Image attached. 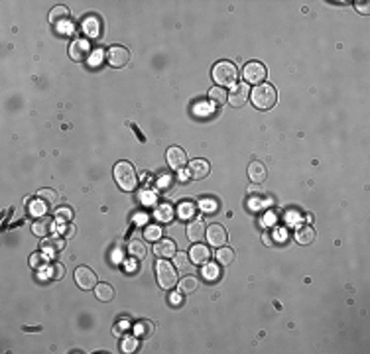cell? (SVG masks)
<instances>
[{"label":"cell","instance_id":"1f68e13d","mask_svg":"<svg viewBox=\"0 0 370 354\" xmlns=\"http://www.w3.org/2000/svg\"><path fill=\"white\" fill-rule=\"evenodd\" d=\"M144 238L146 240H159L161 238V228L158 226V224H148L146 228H144Z\"/></svg>","mask_w":370,"mask_h":354},{"label":"cell","instance_id":"d590c367","mask_svg":"<svg viewBox=\"0 0 370 354\" xmlns=\"http://www.w3.org/2000/svg\"><path fill=\"white\" fill-rule=\"evenodd\" d=\"M46 211H48V205H46L44 201H34V203H32V213H34V215L44 217Z\"/></svg>","mask_w":370,"mask_h":354},{"label":"cell","instance_id":"2e32d148","mask_svg":"<svg viewBox=\"0 0 370 354\" xmlns=\"http://www.w3.org/2000/svg\"><path fill=\"white\" fill-rule=\"evenodd\" d=\"M63 248H65V238H63V236H52V238H44V240H42V250H44V254L53 256V254H57V252L63 250Z\"/></svg>","mask_w":370,"mask_h":354},{"label":"cell","instance_id":"4dcf8cb0","mask_svg":"<svg viewBox=\"0 0 370 354\" xmlns=\"http://www.w3.org/2000/svg\"><path fill=\"white\" fill-rule=\"evenodd\" d=\"M128 250H130V256L136 258V260H142V258L146 256V246H144V242H140V240H132L130 246H128Z\"/></svg>","mask_w":370,"mask_h":354},{"label":"cell","instance_id":"d6a6232c","mask_svg":"<svg viewBox=\"0 0 370 354\" xmlns=\"http://www.w3.org/2000/svg\"><path fill=\"white\" fill-rule=\"evenodd\" d=\"M203 277L205 279H209V281H213V279H217L219 277V267H217V264H205V267H203Z\"/></svg>","mask_w":370,"mask_h":354},{"label":"cell","instance_id":"52a82bcc","mask_svg":"<svg viewBox=\"0 0 370 354\" xmlns=\"http://www.w3.org/2000/svg\"><path fill=\"white\" fill-rule=\"evenodd\" d=\"M128 59H130V51L122 45H112L106 51V61L110 67H124L128 63Z\"/></svg>","mask_w":370,"mask_h":354},{"label":"cell","instance_id":"484cf974","mask_svg":"<svg viewBox=\"0 0 370 354\" xmlns=\"http://www.w3.org/2000/svg\"><path fill=\"white\" fill-rule=\"evenodd\" d=\"M120 351L126 354H132L138 351V337L136 335H126L120 343Z\"/></svg>","mask_w":370,"mask_h":354},{"label":"cell","instance_id":"ba28073f","mask_svg":"<svg viewBox=\"0 0 370 354\" xmlns=\"http://www.w3.org/2000/svg\"><path fill=\"white\" fill-rule=\"evenodd\" d=\"M165 160H167V166H169L171 170L179 172V170H183L185 164H187V154H185L183 148H179V146H171V148L165 152Z\"/></svg>","mask_w":370,"mask_h":354},{"label":"cell","instance_id":"f1b7e54d","mask_svg":"<svg viewBox=\"0 0 370 354\" xmlns=\"http://www.w3.org/2000/svg\"><path fill=\"white\" fill-rule=\"evenodd\" d=\"M209 98H211L215 104H224V102H228V92L222 87H213L209 90Z\"/></svg>","mask_w":370,"mask_h":354},{"label":"cell","instance_id":"d4e9b609","mask_svg":"<svg viewBox=\"0 0 370 354\" xmlns=\"http://www.w3.org/2000/svg\"><path fill=\"white\" fill-rule=\"evenodd\" d=\"M69 18V8L67 6H55V8H52V12H50V22L52 24H61V22H65Z\"/></svg>","mask_w":370,"mask_h":354},{"label":"cell","instance_id":"277c9868","mask_svg":"<svg viewBox=\"0 0 370 354\" xmlns=\"http://www.w3.org/2000/svg\"><path fill=\"white\" fill-rule=\"evenodd\" d=\"M156 277H158L159 287L171 289V287L177 285V267L171 264V262H167L165 258H161L156 264Z\"/></svg>","mask_w":370,"mask_h":354},{"label":"cell","instance_id":"60d3db41","mask_svg":"<svg viewBox=\"0 0 370 354\" xmlns=\"http://www.w3.org/2000/svg\"><path fill=\"white\" fill-rule=\"evenodd\" d=\"M357 10H361L363 14H369V2H357Z\"/></svg>","mask_w":370,"mask_h":354},{"label":"cell","instance_id":"b9f144b4","mask_svg":"<svg viewBox=\"0 0 370 354\" xmlns=\"http://www.w3.org/2000/svg\"><path fill=\"white\" fill-rule=\"evenodd\" d=\"M179 301H181V293H173V295H171V303H173V305H179Z\"/></svg>","mask_w":370,"mask_h":354},{"label":"cell","instance_id":"7a4b0ae2","mask_svg":"<svg viewBox=\"0 0 370 354\" xmlns=\"http://www.w3.org/2000/svg\"><path fill=\"white\" fill-rule=\"evenodd\" d=\"M114 179L122 191H134L138 185V176H136L134 166L124 160L114 166Z\"/></svg>","mask_w":370,"mask_h":354},{"label":"cell","instance_id":"ac0fdd59","mask_svg":"<svg viewBox=\"0 0 370 354\" xmlns=\"http://www.w3.org/2000/svg\"><path fill=\"white\" fill-rule=\"evenodd\" d=\"M154 219H156L158 222H169V221L173 219V207L167 205V203L158 205V207L154 209Z\"/></svg>","mask_w":370,"mask_h":354},{"label":"cell","instance_id":"6da1fadb","mask_svg":"<svg viewBox=\"0 0 370 354\" xmlns=\"http://www.w3.org/2000/svg\"><path fill=\"white\" fill-rule=\"evenodd\" d=\"M250 100H252V104L256 108L270 110L276 104V100H278V92H276V88L272 87L270 83H260V85H256V87L252 88Z\"/></svg>","mask_w":370,"mask_h":354},{"label":"cell","instance_id":"30bf717a","mask_svg":"<svg viewBox=\"0 0 370 354\" xmlns=\"http://www.w3.org/2000/svg\"><path fill=\"white\" fill-rule=\"evenodd\" d=\"M205 238L209 240V244L211 246H215V248H221V246H224L226 244V230L222 228L221 224H211V226H207V234H205Z\"/></svg>","mask_w":370,"mask_h":354},{"label":"cell","instance_id":"ab89813d","mask_svg":"<svg viewBox=\"0 0 370 354\" xmlns=\"http://www.w3.org/2000/svg\"><path fill=\"white\" fill-rule=\"evenodd\" d=\"M201 207H203L201 211H205V213H213V211L217 209V205H215L213 201H203V203H201Z\"/></svg>","mask_w":370,"mask_h":354},{"label":"cell","instance_id":"7402d4cb","mask_svg":"<svg viewBox=\"0 0 370 354\" xmlns=\"http://www.w3.org/2000/svg\"><path fill=\"white\" fill-rule=\"evenodd\" d=\"M177 287H179V293H181V295L193 293V291L199 287V279H197L195 275H185V277L177 283Z\"/></svg>","mask_w":370,"mask_h":354},{"label":"cell","instance_id":"e575fe53","mask_svg":"<svg viewBox=\"0 0 370 354\" xmlns=\"http://www.w3.org/2000/svg\"><path fill=\"white\" fill-rule=\"evenodd\" d=\"M71 209L69 207H63V209H57L55 211V219L59 221V222H67V221H71Z\"/></svg>","mask_w":370,"mask_h":354},{"label":"cell","instance_id":"ee69618b","mask_svg":"<svg viewBox=\"0 0 370 354\" xmlns=\"http://www.w3.org/2000/svg\"><path fill=\"white\" fill-rule=\"evenodd\" d=\"M191 177H189V174H179V181H189Z\"/></svg>","mask_w":370,"mask_h":354},{"label":"cell","instance_id":"5bb4252c","mask_svg":"<svg viewBox=\"0 0 370 354\" xmlns=\"http://www.w3.org/2000/svg\"><path fill=\"white\" fill-rule=\"evenodd\" d=\"M55 228V224H53V221L50 219V217H38L36 221H34V224H32V232L36 234V236H40V238H44L46 234H50L52 230Z\"/></svg>","mask_w":370,"mask_h":354},{"label":"cell","instance_id":"d6986e66","mask_svg":"<svg viewBox=\"0 0 370 354\" xmlns=\"http://www.w3.org/2000/svg\"><path fill=\"white\" fill-rule=\"evenodd\" d=\"M154 331H156V327H154V323L148 321V319H140V321L134 325V335H136L138 339H148V337L154 335Z\"/></svg>","mask_w":370,"mask_h":354},{"label":"cell","instance_id":"74e56055","mask_svg":"<svg viewBox=\"0 0 370 354\" xmlns=\"http://www.w3.org/2000/svg\"><path fill=\"white\" fill-rule=\"evenodd\" d=\"M248 193H250V195H254V197H258V195H262V193H264V189L260 187V183H252V185L248 187Z\"/></svg>","mask_w":370,"mask_h":354},{"label":"cell","instance_id":"836d02e7","mask_svg":"<svg viewBox=\"0 0 370 354\" xmlns=\"http://www.w3.org/2000/svg\"><path fill=\"white\" fill-rule=\"evenodd\" d=\"M48 271H50V277H52V279H61V277L65 275V267L61 264H52Z\"/></svg>","mask_w":370,"mask_h":354},{"label":"cell","instance_id":"9a60e30c","mask_svg":"<svg viewBox=\"0 0 370 354\" xmlns=\"http://www.w3.org/2000/svg\"><path fill=\"white\" fill-rule=\"evenodd\" d=\"M189 258H191L193 266H205L211 260V250L203 244H193V248L189 250Z\"/></svg>","mask_w":370,"mask_h":354},{"label":"cell","instance_id":"f35d334b","mask_svg":"<svg viewBox=\"0 0 370 354\" xmlns=\"http://www.w3.org/2000/svg\"><path fill=\"white\" fill-rule=\"evenodd\" d=\"M44 264H46V258H44L42 254H34V256H32V266H34V267H40V266H44Z\"/></svg>","mask_w":370,"mask_h":354},{"label":"cell","instance_id":"e0dca14e","mask_svg":"<svg viewBox=\"0 0 370 354\" xmlns=\"http://www.w3.org/2000/svg\"><path fill=\"white\" fill-rule=\"evenodd\" d=\"M248 177H250L252 183H262L268 177V170H266V166L262 162H252L248 166Z\"/></svg>","mask_w":370,"mask_h":354},{"label":"cell","instance_id":"7bdbcfd3","mask_svg":"<svg viewBox=\"0 0 370 354\" xmlns=\"http://www.w3.org/2000/svg\"><path fill=\"white\" fill-rule=\"evenodd\" d=\"M262 240H264V242H266L268 246L272 244V236H270V234H264V236H262Z\"/></svg>","mask_w":370,"mask_h":354},{"label":"cell","instance_id":"8992f818","mask_svg":"<svg viewBox=\"0 0 370 354\" xmlns=\"http://www.w3.org/2000/svg\"><path fill=\"white\" fill-rule=\"evenodd\" d=\"M75 283H77L81 289H85V291L95 289L97 283H99V281H97V273H95L91 267L81 266V267L75 269Z\"/></svg>","mask_w":370,"mask_h":354},{"label":"cell","instance_id":"4316f807","mask_svg":"<svg viewBox=\"0 0 370 354\" xmlns=\"http://www.w3.org/2000/svg\"><path fill=\"white\" fill-rule=\"evenodd\" d=\"M217 262L221 266H228L234 262V250L232 248H226V246H221L217 250Z\"/></svg>","mask_w":370,"mask_h":354},{"label":"cell","instance_id":"5b68a950","mask_svg":"<svg viewBox=\"0 0 370 354\" xmlns=\"http://www.w3.org/2000/svg\"><path fill=\"white\" fill-rule=\"evenodd\" d=\"M266 73H268L266 67H264L262 63H258V61H248V63L244 65V69H242L244 81H246V83H254V85L264 83Z\"/></svg>","mask_w":370,"mask_h":354},{"label":"cell","instance_id":"603a6c76","mask_svg":"<svg viewBox=\"0 0 370 354\" xmlns=\"http://www.w3.org/2000/svg\"><path fill=\"white\" fill-rule=\"evenodd\" d=\"M95 295H97V299H101V301H112V297H114V287L108 285V283H97Z\"/></svg>","mask_w":370,"mask_h":354},{"label":"cell","instance_id":"83f0119b","mask_svg":"<svg viewBox=\"0 0 370 354\" xmlns=\"http://www.w3.org/2000/svg\"><path fill=\"white\" fill-rule=\"evenodd\" d=\"M195 213H197V209H195V205H193L191 201H183V203L177 207V215H179V219H193Z\"/></svg>","mask_w":370,"mask_h":354},{"label":"cell","instance_id":"cb8c5ba5","mask_svg":"<svg viewBox=\"0 0 370 354\" xmlns=\"http://www.w3.org/2000/svg\"><path fill=\"white\" fill-rule=\"evenodd\" d=\"M173 262H175L173 266H175L177 269H181L183 273H185V271H191V267H193V262H191L189 254H185V252H175Z\"/></svg>","mask_w":370,"mask_h":354},{"label":"cell","instance_id":"4fadbf2b","mask_svg":"<svg viewBox=\"0 0 370 354\" xmlns=\"http://www.w3.org/2000/svg\"><path fill=\"white\" fill-rule=\"evenodd\" d=\"M207 234V224L201 221V219H193L189 224H187V238L191 242H199L203 240Z\"/></svg>","mask_w":370,"mask_h":354},{"label":"cell","instance_id":"8fae6325","mask_svg":"<svg viewBox=\"0 0 370 354\" xmlns=\"http://www.w3.org/2000/svg\"><path fill=\"white\" fill-rule=\"evenodd\" d=\"M175 252H177V246L171 238H159L154 244V254L159 258H173Z\"/></svg>","mask_w":370,"mask_h":354},{"label":"cell","instance_id":"ffe728a7","mask_svg":"<svg viewBox=\"0 0 370 354\" xmlns=\"http://www.w3.org/2000/svg\"><path fill=\"white\" fill-rule=\"evenodd\" d=\"M87 53H89V45L83 40H75L73 44H71V47H69V55H71V59H75V61L85 59Z\"/></svg>","mask_w":370,"mask_h":354},{"label":"cell","instance_id":"f546056e","mask_svg":"<svg viewBox=\"0 0 370 354\" xmlns=\"http://www.w3.org/2000/svg\"><path fill=\"white\" fill-rule=\"evenodd\" d=\"M38 199L44 201L48 207H55V205H57V193L52 191V189H42V191L38 193Z\"/></svg>","mask_w":370,"mask_h":354},{"label":"cell","instance_id":"7c38bea8","mask_svg":"<svg viewBox=\"0 0 370 354\" xmlns=\"http://www.w3.org/2000/svg\"><path fill=\"white\" fill-rule=\"evenodd\" d=\"M187 174H189L191 179H205V177H209V174H211V166H209L207 160H201V158H199V160L189 162Z\"/></svg>","mask_w":370,"mask_h":354},{"label":"cell","instance_id":"8d00e7d4","mask_svg":"<svg viewBox=\"0 0 370 354\" xmlns=\"http://www.w3.org/2000/svg\"><path fill=\"white\" fill-rule=\"evenodd\" d=\"M57 232H59V236H71L75 232L73 224H69V222H59V226H57Z\"/></svg>","mask_w":370,"mask_h":354},{"label":"cell","instance_id":"9c48e42d","mask_svg":"<svg viewBox=\"0 0 370 354\" xmlns=\"http://www.w3.org/2000/svg\"><path fill=\"white\" fill-rule=\"evenodd\" d=\"M246 100H248V85L246 83H236V85L230 87V90H228V102L234 108L244 106Z\"/></svg>","mask_w":370,"mask_h":354},{"label":"cell","instance_id":"44dd1931","mask_svg":"<svg viewBox=\"0 0 370 354\" xmlns=\"http://www.w3.org/2000/svg\"><path fill=\"white\" fill-rule=\"evenodd\" d=\"M315 240V230L311 228V226H307V224H303V226H299L296 230V242L297 244H311Z\"/></svg>","mask_w":370,"mask_h":354},{"label":"cell","instance_id":"3957f363","mask_svg":"<svg viewBox=\"0 0 370 354\" xmlns=\"http://www.w3.org/2000/svg\"><path fill=\"white\" fill-rule=\"evenodd\" d=\"M213 81L222 88L232 87V85H236V81H238V69H236L234 63H230V61H219V63L213 67Z\"/></svg>","mask_w":370,"mask_h":354}]
</instances>
